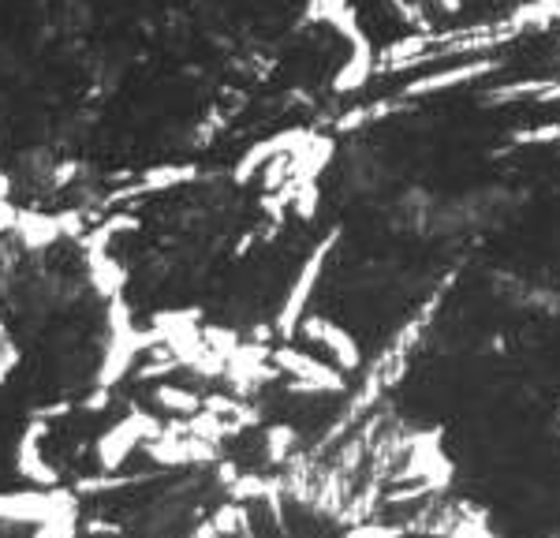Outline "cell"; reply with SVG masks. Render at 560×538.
<instances>
[{
    "instance_id": "7a4b0ae2",
    "label": "cell",
    "mask_w": 560,
    "mask_h": 538,
    "mask_svg": "<svg viewBox=\"0 0 560 538\" xmlns=\"http://www.w3.org/2000/svg\"><path fill=\"white\" fill-rule=\"evenodd\" d=\"M161 434L157 431V423L150 415H127L124 423H116L113 431H105L101 434V441H98V464L101 467H120L127 457L135 452V445H142L147 437H154Z\"/></svg>"
},
{
    "instance_id": "3957f363",
    "label": "cell",
    "mask_w": 560,
    "mask_h": 538,
    "mask_svg": "<svg viewBox=\"0 0 560 538\" xmlns=\"http://www.w3.org/2000/svg\"><path fill=\"white\" fill-rule=\"evenodd\" d=\"M30 538H75V520H49V524H38Z\"/></svg>"
},
{
    "instance_id": "6da1fadb",
    "label": "cell",
    "mask_w": 560,
    "mask_h": 538,
    "mask_svg": "<svg viewBox=\"0 0 560 538\" xmlns=\"http://www.w3.org/2000/svg\"><path fill=\"white\" fill-rule=\"evenodd\" d=\"M49 520H75V501L64 490H15L0 494V524H49Z\"/></svg>"
}]
</instances>
